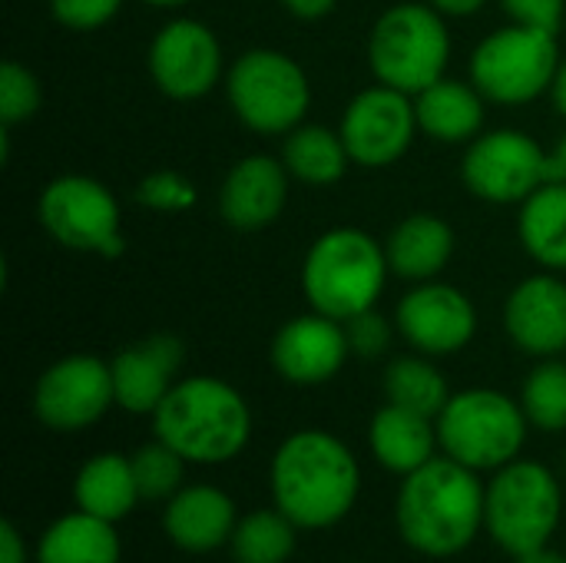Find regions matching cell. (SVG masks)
Segmentation results:
<instances>
[{"label": "cell", "mask_w": 566, "mask_h": 563, "mask_svg": "<svg viewBox=\"0 0 566 563\" xmlns=\"http://www.w3.org/2000/svg\"><path fill=\"white\" fill-rule=\"evenodd\" d=\"M358 488L361 471L355 455L328 431H295L272 458V494L295 528H335L355 508Z\"/></svg>", "instance_id": "obj_1"}, {"label": "cell", "mask_w": 566, "mask_h": 563, "mask_svg": "<svg viewBox=\"0 0 566 563\" xmlns=\"http://www.w3.org/2000/svg\"><path fill=\"white\" fill-rule=\"evenodd\" d=\"M484 498L488 491L471 468L454 458H431L401 484L395 508L398 531L424 557H454L478 538Z\"/></svg>", "instance_id": "obj_2"}, {"label": "cell", "mask_w": 566, "mask_h": 563, "mask_svg": "<svg viewBox=\"0 0 566 563\" xmlns=\"http://www.w3.org/2000/svg\"><path fill=\"white\" fill-rule=\"evenodd\" d=\"M153 435L196 465L232 461L252 435L245 398L222 378L192 375L172 385L153 411Z\"/></svg>", "instance_id": "obj_3"}, {"label": "cell", "mask_w": 566, "mask_h": 563, "mask_svg": "<svg viewBox=\"0 0 566 563\" xmlns=\"http://www.w3.org/2000/svg\"><path fill=\"white\" fill-rule=\"evenodd\" d=\"M388 252L365 229L338 226L322 232L302 262V292L312 312L348 322L375 309L388 282Z\"/></svg>", "instance_id": "obj_4"}, {"label": "cell", "mask_w": 566, "mask_h": 563, "mask_svg": "<svg viewBox=\"0 0 566 563\" xmlns=\"http://www.w3.org/2000/svg\"><path fill=\"white\" fill-rule=\"evenodd\" d=\"M451 33L431 3H398L378 17L368 37V63L378 83L418 96L448 76Z\"/></svg>", "instance_id": "obj_5"}, {"label": "cell", "mask_w": 566, "mask_h": 563, "mask_svg": "<svg viewBox=\"0 0 566 563\" xmlns=\"http://www.w3.org/2000/svg\"><path fill=\"white\" fill-rule=\"evenodd\" d=\"M226 96L239 123L262 136H289L312 106L305 70L282 50H245L226 73Z\"/></svg>", "instance_id": "obj_6"}, {"label": "cell", "mask_w": 566, "mask_h": 563, "mask_svg": "<svg viewBox=\"0 0 566 563\" xmlns=\"http://www.w3.org/2000/svg\"><path fill=\"white\" fill-rule=\"evenodd\" d=\"M557 70V33L524 23H507L488 33L474 46L468 63L471 83L481 90V96L504 106H521L547 93L554 86Z\"/></svg>", "instance_id": "obj_7"}, {"label": "cell", "mask_w": 566, "mask_h": 563, "mask_svg": "<svg viewBox=\"0 0 566 563\" xmlns=\"http://www.w3.org/2000/svg\"><path fill=\"white\" fill-rule=\"evenodd\" d=\"M527 438V415L517 402L494 388H468L451 395L438 415V445L448 458L471 471L504 468Z\"/></svg>", "instance_id": "obj_8"}, {"label": "cell", "mask_w": 566, "mask_h": 563, "mask_svg": "<svg viewBox=\"0 0 566 563\" xmlns=\"http://www.w3.org/2000/svg\"><path fill=\"white\" fill-rule=\"evenodd\" d=\"M560 488L541 461H511L497 471L484 498L491 538L514 557L544 551L560 524Z\"/></svg>", "instance_id": "obj_9"}, {"label": "cell", "mask_w": 566, "mask_h": 563, "mask_svg": "<svg viewBox=\"0 0 566 563\" xmlns=\"http://www.w3.org/2000/svg\"><path fill=\"white\" fill-rule=\"evenodd\" d=\"M36 219L43 232L70 252H90L103 259L126 252L119 202L99 179L76 173L50 179L36 199Z\"/></svg>", "instance_id": "obj_10"}, {"label": "cell", "mask_w": 566, "mask_h": 563, "mask_svg": "<svg viewBox=\"0 0 566 563\" xmlns=\"http://www.w3.org/2000/svg\"><path fill=\"white\" fill-rule=\"evenodd\" d=\"M461 179L484 202H524L551 183V153L521 129H494L468 143Z\"/></svg>", "instance_id": "obj_11"}, {"label": "cell", "mask_w": 566, "mask_h": 563, "mask_svg": "<svg viewBox=\"0 0 566 563\" xmlns=\"http://www.w3.org/2000/svg\"><path fill=\"white\" fill-rule=\"evenodd\" d=\"M338 133L352 163L365 169H385L408 153L418 133L415 96L385 83L368 86L345 106Z\"/></svg>", "instance_id": "obj_12"}, {"label": "cell", "mask_w": 566, "mask_h": 563, "mask_svg": "<svg viewBox=\"0 0 566 563\" xmlns=\"http://www.w3.org/2000/svg\"><path fill=\"white\" fill-rule=\"evenodd\" d=\"M116 405L113 372L96 355H66L53 362L33 392L36 418L53 431H83Z\"/></svg>", "instance_id": "obj_13"}, {"label": "cell", "mask_w": 566, "mask_h": 563, "mask_svg": "<svg viewBox=\"0 0 566 563\" xmlns=\"http://www.w3.org/2000/svg\"><path fill=\"white\" fill-rule=\"evenodd\" d=\"M146 66L169 100H199L222 76V46L202 20L176 17L153 37Z\"/></svg>", "instance_id": "obj_14"}, {"label": "cell", "mask_w": 566, "mask_h": 563, "mask_svg": "<svg viewBox=\"0 0 566 563\" xmlns=\"http://www.w3.org/2000/svg\"><path fill=\"white\" fill-rule=\"evenodd\" d=\"M398 332L421 355H454L478 332L474 302L444 282H418L398 305Z\"/></svg>", "instance_id": "obj_15"}, {"label": "cell", "mask_w": 566, "mask_h": 563, "mask_svg": "<svg viewBox=\"0 0 566 563\" xmlns=\"http://www.w3.org/2000/svg\"><path fill=\"white\" fill-rule=\"evenodd\" d=\"M348 355L352 345L345 335V322H335L322 312L285 322L272 338V365L292 385L332 382Z\"/></svg>", "instance_id": "obj_16"}, {"label": "cell", "mask_w": 566, "mask_h": 563, "mask_svg": "<svg viewBox=\"0 0 566 563\" xmlns=\"http://www.w3.org/2000/svg\"><path fill=\"white\" fill-rule=\"evenodd\" d=\"M182 358H186V345L169 332L149 335L123 348L109 362L116 405L133 415H153L163 405V398L172 392Z\"/></svg>", "instance_id": "obj_17"}, {"label": "cell", "mask_w": 566, "mask_h": 563, "mask_svg": "<svg viewBox=\"0 0 566 563\" xmlns=\"http://www.w3.org/2000/svg\"><path fill=\"white\" fill-rule=\"evenodd\" d=\"M504 329L511 342L537 358H554L566 348V282L541 272L514 285L504 302Z\"/></svg>", "instance_id": "obj_18"}, {"label": "cell", "mask_w": 566, "mask_h": 563, "mask_svg": "<svg viewBox=\"0 0 566 563\" xmlns=\"http://www.w3.org/2000/svg\"><path fill=\"white\" fill-rule=\"evenodd\" d=\"M289 169L282 159L252 153L239 159L219 186V212L232 229L259 232L272 226L289 202Z\"/></svg>", "instance_id": "obj_19"}, {"label": "cell", "mask_w": 566, "mask_h": 563, "mask_svg": "<svg viewBox=\"0 0 566 563\" xmlns=\"http://www.w3.org/2000/svg\"><path fill=\"white\" fill-rule=\"evenodd\" d=\"M235 504L226 491L212 484L182 488L166 508V534L176 548L189 554H209L232 541Z\"/></svg>", "instance_id": "obj_20"}, {"label": "cell", "mask_w": 566, "mask_h": 563, "mask_svg": "<svg viewBox=\"0 0 566 563\" xmlns=\"http://www.w3.org/2000/svg\"><path fill=\"white\" fill-rule=\"evenodd\" d=\"M385 252L398 279L431 282L454 256V229L434 212H411L391 229Z\"/></svg>", "instance_id": "obj_21"}, {"label": "cell", "mask_w": 566, "mask_h": 563, "mask_svg": "<svg viewBox=\"0 0 566 563\" xmlns=\"http://www.w3.org/2000/svg\"><path fill=\"white\" fill-rule=\"evenodd\" d=\"M484 103L474 83L441 76L415 96L418 129L434 143H471L484 126Z\"/></svg>", "instance_id": "obj_22"}, {"label": "cell", "mask_w": 566, "mask_h": 563, "mask_svg": "<svg viewBox=\"0 0 566 563\" xmlns=\"http://www.w3.org/2000/svg\"><path fill=\"white\" fill-rule=\"evenodd\" d=\"M371 451L375 458L395 471V475H411L418 468H424L434 458V441H438V428H431V418L408 411L401 405H385L375 418H371V431H368Z\"/></svg>", "instance_id": "obj_23"}, {"label": "cell", "mask_w": 566, "mask_h": 563, "mask_svg": "<svg viewBox=\"0 0 566 563\" xmlns=\"http://www.w3.org/2000/svg\"><path fill=\"white\" fill-rule=\"evenodd\" d=\"M517 236L524 252L544 269H566V183H544L521 202Z\"/></svg>", "instance_id": "obj_24"}, {"label": "cell", "mask_w": 566, "mask_h": 563, "mask_svg": "<svg viewBox=\"0 0 566 563\" xmlns=\"http://www.w3.org/2000/svg\"><path fill=\"white\" fill-rule=\"evenodd\" d=\"M76 508L103 518V521H119L133 511L139 501V488L133 478V461L123 455H96L90 458L73 484Z\"/></svg>", "instance_id": "obj_25"}, {"label": "cell", "mask_w": 566, "mask_h": 563, "mask_svg": "<svg viewBox=\"0 0 566 563\" xmlns=\"http://www.w3.org/2000/svg\"><path fill=\"white\" fill-rule=\"evenodd\" d=\"M36 563H119V538L113 521L86 511L60 518L40 538Z\"/></svg>", "instance_id": "obj_26"}, {"label": "cell", "mask_w": 566, "mask_h": 563, "mask_svg": "<svg viewBox=\"0 0 566 563\" xmlns=\"http://www.w3.org/2000/svg\"><path fill=\"white\" fill-rule=\"evenodd\" d=\"M282 163L292 173V179L305 186H332L348 173V146L342 133L328 126H295L285 136L282 146Z\"/></svg>", "instance_id": "obj_27"}, {"label": "cell", "mask_w": 566, "mask_h": 563, "mask_svg": "<svg viewBox=\"0 0 566 563\" xmlns=\"http://www.w3.org/2000/svg\"><path fill=\"white\" fill-rule=\"evenodd\" d=\"M385 395L391 405L418 411L424 418H438L451 402L444 375L424 358H398L385 372Z\"/></svg>", "instance_id": "obj_28"}, {"label": "cell", "mask_w": 566, "mask_h": 563, "mask_svg": "<svg viewBox=\"0 0 566 563\" xmlns=\"http://www.w3.org/2000/svg\"><path fill=\"white\" fill-rule=\"evenodd\" d=\"M235 563H285L295 554V524L282 511H255L232 531Z\"/></svg>", "instance_id": "obj_29"}, {"label": "cell", "mask_w": 566, "mask_h": 563, "mask_svg": "<svg viewBox=\"0 0 566 563\" xmlns=\"http://www.w3.org/2000/svg\"><path fill=\"white\" fill-rule=\"evenodd\" d=\"M521 408L531 425L541 431H564L566 428V365L544 362L537 365L521 392Z\"/></svg>", "instance_id": "obj_30"}, {"label": "cell", "mask_w": 566, "mask_h": 563, "mask_svg": "<svg viewBox=\"0 0 566 563\" xmlns=\"http://www.w3.org/2000/svg\"><path fill=\"white\" fill-rule=\"evenodd\" d=\"M133 478L139 488V501H172L182 491V465L186 458L172 451L166 441L143 445L133 458Z\"/></svg>", "instance_id": "obj_31"}, {"label": "cell", "mask_w": 566, "mask_h": 563, "mask_svg": "<svg viewBox=\"0 0 566 563\" xmlns=\"http://www.w3.org/2000/svg\"><path fill=\"white\" fill-rule=\"evenodd\" d=\"M40 80L33 70H27L17 60H3L0 66V123L10 129L17 123H27L40 110Z\"/></svg>", "instance_id": "obj_32"}, {"label": "cell", "mask_w": 566, "mask_h": 563, "mask_svg": "<svg viewBox=\"0 0 566 563\" xmlns=\"http://www.w3.org/2000/svg\"><path fill=\"white\" fill-rule=\"evenodd\" d=\"M136 199L153 212H182L196 206V186L172 169H159L136 186Z\"/></svg>", "instance_id": "obj_33"}, {"label": "cell", "mask_w": 566, "mask_h": 563, "mask_svg": "<svg viewBox=\"0 0 566 563\" xmlns=\"http://www.w3.org/2000/svg\"><path fill=\"white\" fill-rule=\"evenodd\" d=\"M119 7L123 0H50V13L56 17V23L76 33L99 30L119 13Z\"/></svg>", "instance_id": "obj_34"}, {"label": "cell", "mask_w": 566, "mask_h": 563, "mask_svg": "<svg viewBox=\"0 0 566 563\" xmlns=\"http://www.w3.org/2000/svg\"><path fill=\"white\" fill-rule=\"evenodd\" d=\"M345 335H348L352 355L378 358L391 345V322L378 309H368V312H358L355 319L345 322Z\"/></svg>", "instance_id": "obj_35"}, {"label": "cell", "mask_w": 566, "mask_h": 563, "mask_svg": "<svg viewBox=\"0 0 566 563\" xmlns=\"http://www.w3.org/2000/svg\"><path fill=\"white\" fill-rule=\"evenodd\" d=\"M501 7L511 17V23H524V27H541V30L560 33L566 0H501Z\"/></svg>", "instance_id": "obj_36"}, {"label": "cell", "mask_w": 566, "mask_h": 563, "mask_svg": "<svg viewBox=\"0 0 566 563\" xmlns=\"http://www.w3.org/2000/svg\"><path fill=\"white\" fill-rule=\"evenodd\" d=\"M0 563H27V548L13 521H0Z\"/></svg>", "instance_id": "obj_37"}, {"label": "cell", "mask_w": 566, "mask_h": 563, "mask_svg": "<svg viewBox=\"0 0 566 563\" xmlns=\"http://www.w3.org/2000/svg\"><path fill=\"white\" fill-rule=\"evenodd\" d=\"M282 7L298 20H322L338 7V0H282Z\"/></svg>", "instance_id": "obj_38"}, {"label": "cell", "mask_w": 566, "mask_h": 563, "mask_svg": "<svg viewBox=\"0 0 566 563\" xmlns=\"http://www.w3.org/2000/svg\"><path fill=\"white\" fill-rule=\"evenodd\" d=\"M434 10H441L444 17H471L478 13L488 0H428Z\"/></svg>", "instance_id": "obj_39"}, {"label": "cell", "mask_w": 566, "mask_h": 563, "mask_svg": "<svg viewBox=\"0 0 566 563\" xmlns=\"http://www.w3.org/2000/svg\"><path fill=\"white\" fill-rule=\"evenodd\" d=\"M551 183H566V133L551 149Z\"/></svg>", "instance_id": "obj_40"}, {"label": "cell", "mask_w": 566, "mask_h": 563, "mask_svg": "<svg viewBox=\"0 0 566 563\" xmlns=\"http://www.w3.org/2000/svg\"><path fill=\"white\" fill-rule=\"evenodd\" d=\"M551 96H554V106L566 116V60H560V70H557V76H554Z\"/></svg>", "instance_id": "obj_41"}, {"label": "cell", "mask_w": 566, "mask_h": 563, "mask_svg": "<svg viewBox=\"0 0 566 563\" xmlns=\"http://www.w3.org/2000/svg\"><path fill=\"white\" fill-rule=\"evenodd\" d=\"M517 563H566V557H560V554H551V551H534V554L517 557Z\"/></svg>", "instance_id": "obj_42"}, {"label": "cell", "mask_w": 566, "mask_h": 563, "mask_svg": "<svg viewBox=\"0 0 566 563\" xmlns=\"http://www.w3.org/2000/svg\"><path fill=\"white\" fill-rule=\"evenodd\" d=\"M143 3H149V7H163V10H172V7H186V3H192V0H143Z\"/></svg>", "instance_id": "obj_43"}]
</instances>
